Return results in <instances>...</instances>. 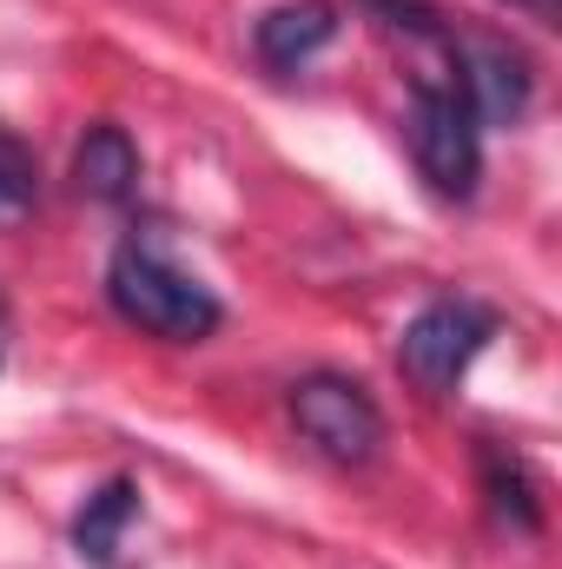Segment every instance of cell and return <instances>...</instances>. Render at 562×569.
<instances>
[{"instance_id":"obj_8","label":"cell","mask_w":562,"mask_h":569,"mask_svg":"<svg viewBox=\"0 0 562 569\" xmlns=\"http://www.w3.org/2000/svg\"><path fill=\"white\" fill-rule=\"evenodd\" d=\"M140 523V483H127V477H113V483H100L93 497H87V510L73 517V550L87 557V563H113L120 557V543H127V530Z\"/></svg>"},{"instance_id":"obj_7","label":"cell","mask_w":562,"mask_h":569,"mask_svg":"<svg viewBox=\"0 0 562 569\" xmlns=\"http://www.w3.org/2000/svg\"><path fill=\"white\" fill-rule=\"evenodd\" d=\"M73 179H80V192L87 199H100V206H120V199H133V186H140V146L127 140V127H87V140L73 152Z\"/></svg>"},{"instance_id":"obj_5","label":"cell","mask_w":562,"mask_h":569,"mask_svg":"<svg viewBox=\"0 0 562 569\" xmlns=\"http://www.w3.org/2000/svg\"><path fill=\"white\" fill-rule=\"evenodd\" d=\"M338 33V7L331 0H284L272 7L259 27H252V53L272 67V73H298L311 53H324Z\"/></svg>"},{"instance_id":"obj_12","label":"cell","mask_w":562,"mask_h":569,"mask_svg":"<svg viewBox=\"0 0 562 569\" xmlns=\"http://www.w3.org/2000/svg\"><path fill=\"white\" fill-rule=\"evenodd\" d=\"M0 358H7V305H0Z\"/></svg>"},{"instance_id":"obj_10","label":"cell","mask_w":562,"mask_h":569,"mask_svg":"<svg viewBox=\"0 0 562 569\" xmlns=\"http://www.w3.org/2000/svg\"><path fill=\"white\" fill-rule=\"evenodd\" d=\"M40 206V159L20 133L0 127V232H13Z\"/></svg>"},{"instance_id":"obj_6","label":"cell","mask_w":562,"mask_h":569,"mask_svg":"<svg viewBox=\"0 0 562 569\" xmlns=\"http://www.w3.org/2000/svg\"><path fill=\"white\" fill-rule=\"evenodd\" d=\"M463 93L476 120H523L530 107V67L510 47H463Z\"/></svg>"},{"instance_id":"obj_3","label":"cell","mask_w":562,"mask_h":569,"mask_svg":"<svg viewBox=\"0 0 562 569\" xmlns=\"http://www.w3.org/2000/svg\"><path fill=\"white\" fill-rule=\"evenodd\" d=\"M496 338V311H483V305H470V298H436V305H423L418 318L404 325V338H398V365H404V378L423 385V391H456L463 385V371L483 358V345Z\"/></svg>"},{"instance_id":"obj_4","label":"cell","mask_w":562,"mask_h":569,"mask_svg":"<svg viewBox=\"0 0 562 569\" xmlns=\"http://www.w3.org/2000/svg\"><path fill=\"white\" fill-rule=\"evenodd\" d=\"M291 425L331 463H371L384 443V411L358 378H338V371H311L291 385Z\"/></svg>"},{"instance_id":"obj_9","label":"cell","mask_w":562,"mask_h":569,"mask_svg":"<svg viewBox=\"0 0 562 569\" xmlns=\"http://www.w3.org/2000/svg\"><path fill=\"white\" fill-rule=\"evenodd\" d=\"M483 490H490V510H496L510 530H523V537H536V530H543L536 490H530V477H523V463H516V457L490 450V457H483Z\"/></svg>"},{"instance_id":"obj_2","label":"cell","mask_w":562,"mask_h":569,"mask_svg":"<svg viewBox=\"0 0 562 569\" xmlns=\"http://www.w3.org/2000/svg\"><path fill=\"white\" fill-rule=\"evenodd\" d=\"M411 152L418 172L443 199H470L476 172H483V120L463 93V40L450 47V60L436 73H418L411 87Z\"/></svg>"},{"instance_id":"obj_1","label":"cell","mask_w":562,"mask_h":569,"mask_svg":"<svg viewBox=\"0 0 562 569\" xmlns=\"http://www.w3.org/2000/svg\"><path fill=\"white\" fill-rule=\"evenodd\" d=\"M107 298H113V311L127 318V325H140L152 338H165V345H199V338H212L219 331V298H212V284H199L192 272H179L152 239H127L120 252H113V266H107Z\"/></svg>"},{"instance_id":"obj_11","label":"cell","mask_w":562,"mask_h":569,"mask_svg":"<svg viewBox=\"0 0 562 569\" xmlns=\"http://www.w3.org/2000/svg\"><path fill=\"white\" fill-rule=\"evenodd\" d=\"M510 7H523V13H536V20H556V0H510Z\"/></svg>"}]
</instances>
